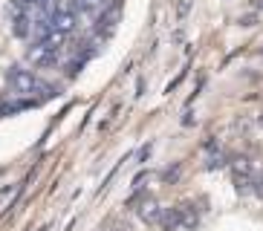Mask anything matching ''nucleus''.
<instances>
[{"label":"nucleus","mask_w":263,"mask_h":231,"mask_svg":"<svg viewBox=\"0 0 263 231\" xmlns=\"http://www.w3.org/2000/svg\"><path fill=\"white\" fill-rule=\"evenodd\" d=\"M9 84L17 95H52V87H47L41 81L32 69H24V67H12L9 69Z\"/></svg>","instance_id":"obj_1"},{"label":"nucleus","mask_w":263,"mask_h":231,"mask_svg":"<svg viewBox=\"0 0 263 231\" xmlns=\"http://www.w3.org/2000/svg\"><path fill=\"white\" fill-rule=\"evenodd\" d=\"M49 23H52V29H55V32H61V35H70V32L76 29L78 17H76V12H72V9H55L52 15H49Z\"/></svg>","instance_id":"obj_2"},{"label":"nucleus","mask_w":263,"mask_h":231,"mask_svg":"<svg viewBox=\"0 0 263 231\" xmlns=\"http://www.w3.org/2000/svg\"><path fill=\"white\" fill-rule=\"evenodd\" d=\"M29 61L35 64V67H52V64L58 61V52L49 49V46H44V44H32L29 46Z\"/></svg>","instance_id":"obj_3"},{"label":"nucleus","mask_w":263,"mask_h":231,"mask_svg":"<svg viewBox=\"0 0 263 231\" xmlns=\"http://www.w3.org/2000/svg\"><path fill=\"white\" fill-rule=\"evenodd\" d=\"M162 211H165V208H159L154 200H145V202L139 205V217H142V223H151V225L162 220Z\"/></svg>","instance_id":"obj_4"},{"label":"nucleus","mask_w":263,"mask_h":231,"mask_svg":"<svg viewBox=\"0 0 263 231\" xmlns=\"http://www.w3.org/2000/svg\"><path fill=\"white\" fill-rule=\"evenodd\" d=\"M177 211H179V223H182V228H194V225H197V211H194L191 202L177 205Z\"/></svg>","instance_id":"obj_5"},{"label":"nucleus","mask_w":263,"mask_h":231,"mask_svg":"<svg viewBox=\"0 0 263 231\" xmlns=\"http://www.w3.org/2000/svg\"><path fill=\"white\" fill-rule=\"evenodd\" d=\"M159 225H162L165 231H177V228H182L177 208H165V211H162V220H159Z\"/></svg>","instance_id":"obj_6"},{"label":"nucleus","mask_w":263,"mask_h":231,"mask_svg":"<svg viewBox=\"0 0 263 231\" xmlns=\"http://www.w3.org/2000/svg\"><path fill=\"white\" fill-rule=\"evenodd\" d=\"M232 170H234V177H252V162L246 156H237L232 162Z\"/></svg>","instance_id":"obj_7"},{"label":"nucleus","mask_w":263,"mask_h":231,"mask_svg":"<svg viewBox=\"0 0 263 231\" xmlns=\"http://www.w3.org/2000/svg\"><path fill=\"white\" fill-rule=\"evenodd\" d=\"M72 3H76L78 12H101L107 0H72Z\"/></svg>","instance_id":"obj_8"},{"label":"nucleus","mask_w":263,"mask_h":231,"mask_svg":"<svg viewBox=\"0 0 263 231\" xmlns=\"http://www.w3.org/2000/svg\"><path fill=\"white\" fill-rule=\"evenodd\" d=\"M64 38H67V35H61V32H55V29H52L47 38L38 41V44H44V46H49V49H55V52H58V49L64 46Z\"/></svg>","instance_id":"obj_9"},{"label":"nucleus","mask_w":263,"mask_h":231,"mask_svg":"<svg viewBox=\"0 0 263 231\" xmlns=\"http://www.w3.org/2000/svg\"><path fill=\"white\" fill-rule=\"evenodd\" d=\"M223 165H226V156H220V153H217V156H211V159L205 162V168H209V170H214V168H223Z\"/></svg>","instance_id":"obj_10"},{"label":"nucleus","mask_w":263,"mask_h":231,"mask_svg":"<svg viewBox=\"0 0 263 231\" xmlns=\"http://www.w3.org/2000/svg\"><path fill=\"white\" fill-rule=\"evenodd\" d=\"M255 194H257V197H263V177L255 182Z\"/></svg>","instance_id":"obj_11"},{"label":"nucleus","mask_w":263,"mask_h":231,"mask_svg":"<svg viewBox=\"0 0 263 231\" xmlns=\"http://www.w3.org/2000/svg\"><path fill=\"white\" fill-rule=\"evenodd\" d=\"M257 6H260V9H263V0H257Z\"/></svg>","instance_id":"obj_12"}]
</instances>
